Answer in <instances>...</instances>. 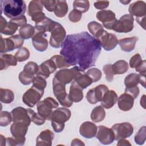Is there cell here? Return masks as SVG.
Returning a JSON list of instances; mask_svg holds the SVG:
<instances>
[{
	"instance_id": "cell-36",
	"label": "cell",
	"mask_w": 146,
	"mask_h": 146,
	"mask_svg": "<svg viewBox=\"0 0 146 146\" xmlns=\"http://www.w3.org/2000/svg\"><path fill=\"white\" fill-rule=\"evenodd\" d=\"M43 6L41 1L34 0L31 1L29 4L27 14L29 16L31 17L33 14L38 13L42 12Z\"/></svg>"
},
{
	"instance_id": "cell-62",
	"label": "cell",
	"mask_w": 146,
	"mask_h": 146,
	"mask_svg": "<svg viewBox=\"0 0 146 146\" xmlns=\"http://www.w3.org/2000/svg\"><path fill=\"white\" fill-rule=\"evenodd\" d=\"M0 30H2L3 29V27L6 26V23H7V22L6 21V19L3 17H1V22H0Z\"/></svg>"
},
{
	"instance_id": "cell-23",
	"label": "cell",
	"mask_w": 146,
	"mask_h": 146,
	"mask_svg": "<svg viewBox=\"0 0 146 146\" xmlns=\"http://www.w3.org/2000/svg\"><path fill=\"white\" fill-rule=\"evenodd\" d=\"M117 95L113 90H108L104 95L101 101V105L103 108L109 109L112 108L117 101Z\"/></svg>"
},
{
	"instance_id": "cell-9",
	"label": "cell",
	"mask_w": 146,
	"mask_h": 146,
	"mask_svg": "<svg viewBox=\"0 0 146 146\" xmlns=\"http://www.w3.org/2000/svg\"><path fill=\"white\" fill-rule=\"evenodd\" d=\"M114 134L115 140L119 141L130 137L133 132L132 125L128 122L117 123L111 127Z\"/></svg>"
},
{
	"instance_id": "cell-17",
	"label": "cell",
	"mask_w": 146,
	"mask_h": 146,
	"mask_svg": "<svg viewBox=\"0 0 146 146\" xmlns=\"http://www.w3.org/2000/svg\"><path fill=\"white\" fill-rule=\"evenodd\" d=\"M71 115V112L70 110L64 107H59L52 112L50 120L60 124H64V123L70 119Z\"/></svg>"
},
{
	"instance_id": "cell-49",
	"label": "cell",
	"mask_w": 146,
	"mask_h": 146,
	"mask_svg": "<svg viewBox=\"0 0 146 146\" xmlns=\"http://www.w3.org/2000/svg\"><path fill=\"white\" fill-rule=\"evenodd\" d=\"M31 121H33L35 124L38 125H43L45 122V119L40 115L38 113H36L34 111L31 116Z\"/></svg>"
},
{
	"instance_id": "cell-44",
	"label": "cell",
	"mask_w": 146,
	"mask_h": 146,
	"mask_svg": "<svg viewBox=\"0 0 146 146\" xmlns=\"http://www.w3.org/2000/svg\"><path fill=\"white\" fill-rule=\"evenodd\" d=\"M135 141L138 145H143L146 139V127H141L135 136Z\"/></svg>"
},
{
	"instance_id": "cell-50",
	"label": "cell",
	"mask_w": 146,
	"mask_h": 146,
	"mask_svg": "<svg viewBox=\"0 0 146 146\" xmlns=\"http://www.w3.org/2000/svg\"><path fill=\"white\" fill-rule=\"evenodd\" d=\"M35 77H31L25 75L22 71L19 73V80L23 85H29L33 82Z\"/></svg>"
},
{
	"instance_id": "cell-24",
	"label": "cell",
	"mask_w": 146,
	"mask_h": 146,
	"mask_svg": "<svg viewBox=\"0 0 146 146\" xmlns=\"http://www.w3.org/2000/svg\"><path fill=\"white\" fill-rule=\"evenodd\" d=\"M54 137V134L49 129L44 130L38 136L36 139V145L50 146L52 145V141Z\"/></svg>"
},
{
	"instance_id": "cell-18",
	"label": "cell",
	"mask_w": 146,
	"mask_h": 146,
	"mask_svg": "<svg viewBox=\"0 0 146 146\" xmlns=\"http://www.w3.org/2000/svg\"><path fill=\"white\" fill-rule=\"evenodd\" d=\"M56 68H57L54 62L51 59H50L43 62L39 66L38 70L36 74V76L47 79L49 77L51 74L55 72Z\"/></svg>"
},
{
	"instance_id": "cell-55",
	"label": "cell",
	"mask_w": 146,
	"mask_h": 146,
	"mask_svg": "<svg viewBox=\"0 0 146 146\" xmlns=\"http://www.w3.org/2000/svg\"><path fill=\"white\" fill-rule=\"evenodd\" d=\"M46 15L43 12H38L34 14H33L31 17V19L33 21H34L35 23H38L40 22H42L43 20H44L46 18Z\"/></svg>"
},
{
	"instance_id": "cell-39",
	"label": "cell",
	"mask_w": 146,
	"mask_h": 146,
	"mask_svg": "<svg viewBox=\"0 0 146 146\" xmlns=\"http://www.w3.org/2000/svg\"><path fill=\"white\" fill-rule=\"evenodd\" d=\"M74 9L82 14L87 12L90 8V2L86 0H75L73 2Z\"/></svg>"
},
{
	"instance_id": "cell-22",
	"label": "cell",
	"mask_w": 146,
	"mask_h": 146,
	"mask_svg": "<svg viewBox=\"0 0 146 146\" xmlns=\"http://www.w3.org/2000/svg\"><path fill=\"white\" fill-rule=\"evenodd\" d=\"M134 99L131 95L124 92L117 99L118 107L123 111H129L133 106Z\"/></svg>"
},
{
	"instance_id": "cell-20",
	"label": "cell",
	"mask_w": 146,
	"mask_h": 146,
	"mask_svg": "<svg viewBox=\"0 0 146 146\" xmlns=\"http://www.w3.org/2000/svg\"><path fill=\"white\" fill-rule=\"evenodd\" d=\"M98 127L92 122L85 121L83 123L79 128V133L81 136L87 139L94 137L97 132Z\"/></svg>"
},
{
	"instance_id": "cell-41",
	"label": "cell",
	"mask_w": 146,
	"mask_h": 146,
	"mask_svg": "<svg viewBox=\"0 0 146 146\" xmlns=\"http://www.w3.org/2000/svg\"><path fill=\"white\" fill-rule=\"evenodd\" d=\"M29 50L25 47H21L15 54V57L18 62H22L26 60L30 57Z\"/></svg>"
},
{
	"instance_id": "cell-34",
	"label": "cell",
	"mask_w": 146,
	"mask_h": 146,
	"mask_svg": "<svg viewBox=\"0 0 146 146\" xmlns=\"http://www.w3.org/2000/svg\"><path fill=\"white\" fill-rule=\"evenodd\" d=\"M74 80H75L83 90L87 88L93 83L92 79L85 73V72L80 73Z\"/></svg>"
},
{
	"instance_id": "cell-63",
	"label": "cell",
	"mask_w": 146,
	"mask_h": 146,
	"mask_svg": "<svg viewBox=\"0 0 146 146\" xmlns=\"http://www.w3.org/2000/svg\"><path fill=\"white\" fill-rule=\"evenodd\" d=\"M130 2H131V1H120V2L123 3V4H124V5H127V3H129Z\"/></svg>"
},
{
	"instance_id": "cell-45",
	"label": "cell",
	"mask_w": 146,
	"mask_h": 146,
	"mask_svg": "<svg viewBox=\"0 0 146 146\" xmlns=\"http://www.w3.org/2000/svg\"><path fill=\"white\" fill-rule=\"evenodd\" d=\"M13 121L10 112L8 111H1L0 114V125L5 127L8 125Z\"/></svg>"
},
{
	"instance_id": "cell-52",
	"label": "cell",
	"mask_w": 146,
	"mask_h": 146,
	"mask_svg": "<svg viewBox=\"0 0 146 146\" xmlns=\"http://www.w3.org/2000/svg\"><path fill=\"white\" fill-rule=\"evenodd\" d=\"M43 6L46 8V9L50 12L54 11L55 7L56 4V0H43L41 1Z\"/></svg>"
},
{
	"instance_id": "cell-57",
	"label": "cell",
	"mask_w": 146,
	"mask_h": 146,
	"mask_svg": "<svg viewBox=\"0 0 146 146\" xmlns=\"http://www.w3.org/2000/svg\"><path fill=\"white\" fill-rule=\"evenodd\" d=\"M51 125L54 131L55 132L59 133L61 132L64 129L65 124H60L57 123H55L54 121H51Z\"/></svg>"
},
{
	"instance_id": "cell-42",
	"label": "cell",
	"mask_w": 146,
	"mask_h": 146,
	"mask_svg": "<svg viewBox=\"0 0 146 146\" xmlns=\"http://www.w3.org/2000/svg\"><path fill=\"white\" fill-rule=\"evenodd\" d=\"M18 26L15 23L10 21L7 22L6 26L2 30H0V32L6 35H11L16 32L18 30Z\"/></svg>"
},
{
	"instance_id": "cell-6",
	"label": "cell",
	"mask_w": 146,
	"mask_h": 146,
	"mask_svg": "<svg viewBox=\"0 0 146 146\" xmlns=\"http://www.w3.org/2000/svg\"><path fill=\"white\" fill-rule=\"evenodd\" d=\"M59 103L53 98L48 97L37 104L38 113L46 120H50L53 108H56Z\"/></svg>"
},
{
	"instance_id": "cell-19",
	"label": "cell",
	"mask_w": 146,
	"mask_h": 146,
	"mask_svg": "<svg viewBox=\"0 0 146 146\" xmlns=\"http://www.w3.org/2000/svg\"><path fill=\"white\" fill-rule=\"evenodd\" d=\"M29 125L23 121H14L10 127V132L15 138H25L28 131Z\"/></svg>"
},
{
	"instance_id": "cell-46",
	"label": "cell",
	"mask_w": 146,
	"mask_h": 146,
	"mask_svg": "<svg viewBox=\"0 0 146 146\" xmlns=\"http://www.w3.org/2000/svg\"><path fill=\"white\" fill-rule=\"evenodd\" d=\"M26 138H15V137H7L6 138V145H23L25 144Z\"/></svg>"
},
{
	"instance_id": "cell-35",
	"label": "cell",
	"mask_w": 146,
	"mask_h": 146,
	"mask_svg": "<svg viewBox=\"0 0 146 146\" xmlns=\"http://www.w3.org/2000/svg\"><path fill=\"white\" fill-rule=\"evenodd\" d=\"M14 99V94L10 89L0 88V100L5 104L11 103Z\"/></svg>"
},
{
	"instance_id": "cell-60",
	"label": "cell",
	"mask_w": 146,
	"mask_h": 146,
	"mask_svg": "<svg viewBox=\"0 0 146 146\" xmlns=\"http://www.w3.org/2000/svg\"><path fill=\"white\" fill-rule=\"evenodd\" d=\"M85 144L79 139H74L72 140L71 145H84Z\"/></svg>"
},
{
	"instance_id": "cell-43",
	"label": "cell",
	"mask_w": 146,
	"mask_h": 146,
	"mask_svg": "<svg viewBox=\"0 0 146 146\" xmlns=\"http://www.w3.org/2000/svg\"><path fill=\"white\" fill-rule=\"evenodd\" d=\"M85 73L92 79V82H96L99 81L102 76L101 71L97 68H90Z\"/></svg>"
},
{
	"instance_id": "cell-26",
	"label": "cell",
	"mask_w": 146,
	"mask_h": 146,
	"mask_svg": "<svg viewBox=\"0 0 146 146\" xmlns=\"http://www.w3.org/2000/svg\"><path fill=\"white\" fill-rule=\"evenodd\" d=\"M145 64V60H142V58L139 54H136L132 56L129 63L131 68H135L136 71L140 73L146 72Z\"/></svg>"
},
{
	"instance_id": "cell-59",
	"label": "cell",
	"mask_w": 146,
	"mask_h": 146,
	"mask_svg": "<svg viewBox=\"0 0 146 146\" xmlns=\"http://www.w3.org/2000/svg\"><path fill=\"white\" fill-rule=\"evenodd\" d=\"M136 21L145 30V17L143 18H136Z\"/></svg>"
},
{
	"instance_id": "cell-2",
	"label": "cell",
	"mask_w": 146,
	"mask_h": 146,
	"mask_svg": "<svg viewBox=\"0 0 146 146\" xmlns=\"http://www.w3.org/2000/svg\"><path fill=\"white\" fill-rule=\"evenodd\" d=\"M1 3V13L11 19L24 15L26 10V5L22 0H5Z\"/></svg>"
},
{
	"instance_id": "cell-31",
	"label": "cell",
	"mask_w": 146,
	"mask_h": 146,
	"mask_svg": "<svg viewBox=\"0 0 146 146\" xmlns=\"http://www.w3.org/2000/svg\"><path fill=\"white\" fill-rule=\"evenodd\" d=\"M68 9V5L66 1H56V4L54 13L57 17L62 18L66 15Z\"/></svg>"
},
{
	"instance_id": "cell-32",
	"label": "cell",
	"mask_w": 146,
	"mask_h": 146,
	"mask_svg": "<svg viewBox=\"0 0 146 146\" xmlns=\"http://www.w3.org/2000/svg\"><path fill=\"white\" fill-rule=\"evenodd\" d=\"M90 117L94 122H100L106 117V111L102 106H96L92 110Z\"/></svg>"
},
{
	"instance_id": "cell-47",
	"label": "cell",
	"mask_w": 146,
	"mask_h": 146,
	"mask_svg": "<svg viewBox=\"0 0 146 146\" xmlns=\"http://www.w3.org/2000/svg\"><path fill=\"white\" fill-rule=\"evenodd\" d=\"M103 71L106 75V80L109 82H111L113 79V72L112 68V64H107L104 65L103 67Z\"/></svg>"
},
{
	"instance_id": "cell-7",
	"label": "cell",
	"mask_w": 146,
	"mask_h": 146,
	"mask_svg": "<svg viewBox=\"0 0 146 146\" xmlns=\"http://www.w3.org/2000/svg\"><path fill=\"white\" fill-rule=\"evenodd\" d=\"M83 72L78 66H75L70 69L63 68L57 71L54 75V78L66 85L72 82Z\"/></svg>"
},
{
	"instance_id": "cell-54",
	"label": "cell",
	"mask_w": 146,
	"mask_h": 146,
	"mask_svg": "<svg viewBox=\"0 0 146 146\" xmlns=\"http://www.w3.org/2000/svg\"><path fill=\"white\" fill-rule=\"evenodd\" d=\"M139 88L137 86L134 87H130V88H125V93H127L131 95L134 99L137 98L139 94Z\"/></svg>"
},
{
	"instance_id": "cell-61",
	"label": "cell",
	"mask_w": 146,
	"mask_h": 146,
	"mask_svg": "<svg viewBox=\"0 0 146 146\" xmlns=\"http://www.w3.org/2000/svg\"><path fill=\"white\" fill-rule=\"evenodd\" d=\"M117 145H131V144L129 143V141L126 140L125 139L119 140L117 143Z\"/></svg>"
},
{
	"instance_id": "cell-1",
	"label": "cell",
	"mask_w": 146,
	"mask_h": 146,
	"mask_svg": "<svg viewBox=\"0 0 146 146\" xmlns=\"http://www.w3.org/2000/svg\"><path fill=\"white\" fill-rule=\"evenodd\" d=\"M101 49L99 40L88 33L83 31L68 35L62 45L60 54L71 66H78L84 72L95 66Z\"/></svg>"
},
{
	"instance_id": "cell-29",
	"label": "cell",
	"mask_w": 146,
	"mask_h": 146,
	"mask_svg": "<svg viewBox=\"0 0 146 146\" xmlns=\"http://www.w3.org/2000/svg\"><path fill=\"white\" fill-rule=\"evenodd\" d=\"M87 27L88 31L92 36L98 40L105 31L102 25L96 21H91L89 22L87 25Z\"/></svg>"
},
{
	"instance_id": "cell-14",
	"label": "cell",
	"mask_w": 146,
	"mask_h": 146,
	"mask_svg": "<svg viewBox=\"0 0 146 146\" xmlns=\"http://www.w3.org/2000/svg\"><path fill=\"white\" fill-rule=\"evenodd\" d=\"M96 137L104 145L110 144L115 140V134L112 129L104 125L98 127Z\"/></svg>"
},
{
	"instance_id": "cell-11",
	"label": "cell",
	"mask_w": 146,
	"mask_h": 146,
	"mask_svg": "<svg viewBox=\"0 0 146 146\" xmlns=\"http://www.w3.org/2000/svg\"><path fill=\"white\" fill-rule=\"evenodd\" d=\"M33 110L30 108H25L22 107H18L11 111L13 121H23L30 125L31 119V116Z\"/></svg>"
},
{
	"instance_id": "cell-3",
	"label": "cell",
	"mask_w": 146,
	"mask_h": 146,
	"mask_svg": "<svg viewBox=\"0 0 146 146\" xmlns=\"http://www.w3.org/2000/svg\"><path fill=\"white\" fill-rule=\"evenodd\" d=\"M66 85L59 82L54 77L52 79L53 92L59 103L65 107H70L73 102L69 98L68 94L66 91Z\"/></svg>"
},
{
	"instance_id": "cell-25",
	"label": "cell",
	"mask_w": 146,
	"mask_h": 146,
	"mask_svg": "<svg viewBox=\"0 0 146 146\" xmlns=\"http://www.w3.org/2000/svg\"><path fill=\"white\" fill-rule=\"evenodd\" d=\"M69 98L72 102H80L83 98V89L77 84V83L73 80L70 87Z\"/></svg>"
},
{
	"instance_id": "cell-58",
	"label": "cell",
	"mask_w": 146,
	"mask_h": 146,
	"mask_svg": "<svg viewBox=\"0 0 146 146\" xmlns=\"http://www.w3.org/2000/svg\"><path fill=\"white\" fill-rule=\"evenodd\" d=\"M139 75V83L142 85L144 88H145V72L140 73Z\"/></svg>"
},
{
	"instance_id": "cell-38",
	"label": "cell",
	"mask_w": 146,
	"mask_h": 146,
	"mask_svg": "<svg viewBox=\"0 0 146 146\" xmlns=\"http://www.w3.org/2000/svg\"><path fill=\"white\" fill-rule=\"evenodd\" d=\"M38 64L34 62H29L24 66L23 71H22L25 74L32 77H35V75L36 74L38 70Z\"/></svg>"
},
{
	"instance_id": "cell-21",
	"label": "cell",
	"mask_w": 146,
	"mask_h": 146,
	"mask_svg": "<svg viewBox=\"0 0 146 146\" xmlns=\"http://www.w3.org/2000/svg\"><path fill=\"white\" fill-rule=\"evenodd\" d=\"M129 13L136 18H143L146 14V3L143 1H136L129 5Z\"/></svg>"
},
{
	"instance_id": "cell-15",
	"label": "cell",
	"mask_w": 146,
	"mask_h": 146,
	"mask_svg": "<svg viewBox=\"0 0 146 146\" xmlns=\"http://www.w3.org/2000/svg\"><path fill=\"white\" fill-rule=\"evenodd\" d=\"M102 47L106 51H111L114 49L118 43L117 36L112 33H108L105 31L103 35L98 39Z\"/></svg>"
},
{
	"instance_id": "cell-28",
	"label": "cell",
	"mask_w": 146,
	"mask_h": 146,
	"mask_svg": "<svg viewBox=\"0 0 146 146\" xmlns=\"http://www.w3.org/2000/svg\"><path fill=\"white\" fill-rule=\"evenodd\" d=\"M17 62L15 56L11 54H2L0 57V70L7 69L10 66H15Z\"/></svg>"
},
{
	"instance_id": "cell-16",
	"label": "cell",
	"mask_w": 146,
	"mask_h": 146,
	"mask_svg": "<svg viewBox=\"0 0 146 146\" xmlns=\"http://www.w3.org/2000/svg\"><path fill=\"white\" fill-rule=\"evenodd\" d=\"M46 34L40 31H35L32 37V43L34 48L38 51L43 52L46 50L48 47V41L45 38Z\"/></svg>"
},
{
	"instance_id": "cell-5",
	"label": "cell",
	"mask_w": 146,
	"mask_h": 146,
	"mask_svg": "<svg viewBox=\"0 0 146 146\" xmlns=\"http://www.w3.org/2000/svg\"><path fill=\"white\" fill-rule=\"evenodd\" d=\"M24 43V39L19 34L11 35L6 38H3L1 36L0 52L1 53L11 51L17 48L22 47Z\"/></svg>"
},
{
	"instance_id": "cell-27",
	"label": "cell",
	"mask_w": 146,
	"mask_h": 146,
	"mask_svg": "<svg viewBox=\"0 0 146 146\" xmlns=\"http://www.w3.org/2000/svg\"><path fill=\"white\" fill-rule=\"evenodd\" d=\"M138 40L137 36L124 38L118 40V43L122 51L129 52L134 50L135 44Z\"/></svg>"
},
{
	"instance_id": "cell-51",
	"label": "cell",
	"mask_w": 146,
	"mask_h": 146,
	"mask_svg": "<svg viewBox=\"0 0 146 146\" xmlns=\"http://www.w3.org/2000/svg\"><path fill=\"white\" fill-rule=\"evenodd\" d=\"M82 14L75 9L72 10L68 14V19L72 22H78L82 18Z\"/></svg>"
},
{
	"instance_id": "cell-53",
	"label": "cell",
	"mask_w": 146,
	"mask_h": 146,
	"mask_svg": "<svg viewBox=\"0 0 146 146\" xmlns=\"http://www.w3.org/2000/svg\"><path fill=\"white\" fill-rule=\"evenodd\" d=\"M10 21L15 23L18 27H19V26L21 27L23 25L26 24L27 19H26V17L24 15H21V16L17 17L15 18H11Z\"/></svg>"
},
{
	"instance_id": "cell-33",
	"label": "cell",
	"mask_w": 146,
	"mask_h": 146,
	"mask_svg": "<svg viewBox=\"0 0 146 146\" xmlns=\"http://www.w3.org/2000/svg\"><path fill=\"white\" fill-rule=\"evenodd\" d=\"M35 27L30 24H25L21 26L19 29L20 36L23 39H28L32 38L35 33Z\"/></svg>"
},
{
	"instance_id": "cell-12",
	"label": "cell",
	"mask_w": 146,
	"mask_h": 146,
	"mask_svg": "<svg viewBox=\"0 0 146 146\" xmlns=\"http://www.w3.org/2000/svg\"><path fill=\"white\" fill-rule=\"evenodd\" d=\"M108 90V88L104 84H100L89 90L86 94L87 100L92 104L101 102L104 94Z\"/></svg>"
},
{
	"instance_id": "cell-48",
	"label": "cell",
	"mask_w": 146,
	"mask_h": 146,
	"mask_svg": "<svg viewBox=\"0 0 146 146\" xmlns=\"http://www.w3.org/2000/svg\"><path fill=\"white\" fill-rule=\"evenodd\" d=\"M33 85L40 89L44 90V88L47 86V82L46 79L40 76H36L33 80Z\"/></svg>"
},
{
	"instance_id": "cell-13",
	"label": "cell",
	"mask_w": 146,
	"mask_h": 146,
	"mask_svg": "<svg viewBox=\"0 0 146 146\" xmlns=\"http://www.w3.org/2000/svg\"><path fill=\"white\" fill-rule=\"evenodd\" d=\"M96 18L103 23V26L108 30H112L117 21L115 14L111 10H102L96 13Z\"/></svg>"
},
{
	"instance_id": "cell-4",
	"label": "cell",
	"mask_w": 146,
	"mask_h": 146,
	"mask_svg": "<svg viewBox=\"0 0 146 146\" xmlns=\"http://www.w3.org/2000/svg\"><path fill=\"white\" fill-rule=\"evenodd\" d=\"M50 32V44L54 48H59L62 46L66 37V31L59 23L55 22Z\"/></svg>"
},
{
	"instance_id": "cell-10",
	"label": "cell",
	"mask_w": 146,
	"mask_h": 146,
	"mask_svg": "<svg viewBox=\"0 0 146 146\" xmlns=\"http://www.w3.org/2000/svg\"><path fill=\"white\" fill-rule=\"evenodd\" d=\"M133 17L130 14H125L117 20L112 30L119 33H127L133 29Z\"/></svg>"
},
{
	"instance_id": "cell-37",
	"label": "cell",
	"mask_w": 146,
	"mask_h": 146,
	"mask_svg": "<svg viewBox=\"0 0 146 146\" xmlns=\"http://www.w3.org/2000/svg\"><path fill=\"white\" fill-rule=\"evenodd\" d=\"M139 83V75L136 73H131L126 76L124 79L125 88L134 87L137 86Z\"/></svg>"
},
{
	"instance_id": "cell-40",
	"label": "cell",
	"mask_w": 146,
	"mask_h": 146,
	"mask_svg": "<svg viewBox=\"0 0 146 146\" xmlns=\"http://www.w3.org/2000/svg\"><path fill=\"white\" fill-rule=\"evenodd\" d=\"M55 63L57 68H67L71 66L61 55H55L50 58Z\"/></svg>"
},
{
	"instance_id": "cell-30",
	"label": "cell",
	"mask_w": 146,
	"mask_h": 146,
	"mask_svg": "<svg viewBox=\"0 0 146 146\" xmlns=\"http://www.w3.org/2000/svg\"><path fill=\"white\" fill-rule=\"evenodd\" d=\"M114 75H121L125 73L129 68V64L124 60H119L112 64Z\"/></svg>"
},
{
	"instance_id": "cell-56",
	"label": "cell",
	"mask_w": 146,
	"mask_h": 146,
	"mask_svg": "<svg viewBox=\"0 0 146 146\" xmlns=\"http://www.w3.org/2000/svg\"><path fill=\"white\" fill-rule=\"evenodd\" d=\"M110 2L108 1H96L94 2V7L98 10L100 9H104L108 7Z\"/></svg>"
},
{
	"instance_id": "cell-8",
	"label": "cell",
	"mask_w": 146,
	"mask_h": 146,
	"mask_svg": "<svg viewBox=\"0 0 146 146\" xmlns=\"http://www.w3.org/2000/svg\"><path fill=\"white\" fill-rule=\"evenodd\" d=\"M44 91L33 85L23 95V102L29 107H34L43 96Z\"/></svg>"
}]
</instances>
